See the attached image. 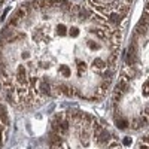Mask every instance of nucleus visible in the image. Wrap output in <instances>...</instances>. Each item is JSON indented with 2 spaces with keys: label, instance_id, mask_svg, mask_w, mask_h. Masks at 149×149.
<instances>
[{
  "label": "nucleus",
  "instance_id": "1",
  "mask_svg": "<svg viewBox=\"0 0 149 149\" xmlns=\"http://www.w3.org/2000/svg\"><path fill=\"white\" fill-rule=\"evenodd\" d=\"M91 67H93L95 72H102V73H103V70L107 69V61L103 60V58H94V60L91 61Z\"/></svg>",
  "mask_w": 149,
  "mask_h": 149
},
{
  "label": "nucleus",
  "instance_id": "2",
  "mask_svg": "<svg viewBox=\"0 0 149 149\" xmlns=\"http://www.w3.org/2000/svg\"><path fill=\"white\" fill-rule=\"evenodd\" d=\"M115 124H116V127L121 128V130H124V128H127V127H128L127 119H125V118H122V116H119L118 112H116V116H115Z\"/></svg>",
  "mask_w": 149,
  "mask_h": 149
},
{
  "label": "nucleus",
  "instance_id": "3",
  "mask_svg": "<svg viewBox=\"0 0 149 149\" xmlns=\"http://www.w3.org/2000/svg\"><path fill=\"white\" fill-rule=\"evenodd\" d=\"M0 121L3 124H9V118H8V112H6V107L3 104H0Z\"/></svg>",
  "mask_w": 149,
  "mask_h": 149
},
{
  "label": "nucleus",
  "instance_id": "4",
  "mask_svg": "<svg viewBox=\"0 0 149 149\" xmlns=\"http://www.w3.org/2000/svg\"><path fill=\"white\" fill-rule=\"evenodd\" d=\"M55 33L58 36H66V33H67L66 24H57V26H55Z\"/></svg>",
  "mask_w": 149,
  "mask_h": 149
},
{
  "label": "nucleus",
  "instance_id": "5",
  "mask_svg": "<svg viewBox=\"0 0 149 149\" xmlns=\"http://www.w3.org/2000/svg\"><path fill=\"white\" fill-rule=\"evenodd\" d=\"M142 93H143V95H149V79L142 84Z\"/></svg>",
  "mask_w": 149,
  "mask_h": 149
},
{
  "label": "nucleus",
  "instance_id": "6",
  "mask_svg": "<svg viewBox=\"0 0 149 149\" xmlns=\"http://www.w3.org/2000/svg\"><path fill=\"white\" fill-rule=\"evenodd\" d=\"M137 149H149V145H148V143H145V142H142V140H140V142H139V143H137Z\"/></svg>",
  "mask_w": 149,
  "mask_h": 149
},
{
  "label": "nucleus",
  "instance_id": "7",
  "mask_svg": "<svg viewBox=\"0 0 149 149\" xmlns=\"http://www.w3.org/2000/svg\"><path fill=\"white\" fill-rule=\"evenodd\" d=\"M29 57H30V54H29L27 51H22V52H21V58H22V60H27Z\"/></svg>",
  "mask_w": 149,
  "mask_h": 149
},
{
  "label": "nucleus",
  "instance_id": "8",
  "mask_svg": "<svg viewBox=\"0 0 149 149\" xmlns=\"http://www.w3.org/2000/svg\"><path fill=\"white\" fill-rule=\"evenodd\" d=\"M142 142H145V143H148V145H149V133H148V134H145L143 137H142Z\"/></svg>",
  "mask_w": 149,
  "mask_h": 149
},
{
  "label": "nucleus",
  "instance_id": "9",
  "mask_svg": "<svg viewBox=\"0 0 149 149\" xmlns=\"http://www.w3.org/2000/svg\"><path fill=\"white\" fill-rule=\"evenodd\" d=\"M130 143H131V139H130V137H125V139H124V145H127V146H128Z\"/></svg>",
  "mask_w": 149,
  "mask_h": 149
},
{
  "label": "nucleus",
  "instance_id": "10",
  "mask_svg": "<svg viewBox=\"0 0 149 149\" xmlns=\"http://www.w3.org/2000/svg\"><path fill=\"white\" fill-rule=\"evenodd\" d=\"M146 14H148V15H149V2H148V3H146Z\"/></svg>",
  "mask_w": 149,
  "mask_h": 149
}]
</instances>
